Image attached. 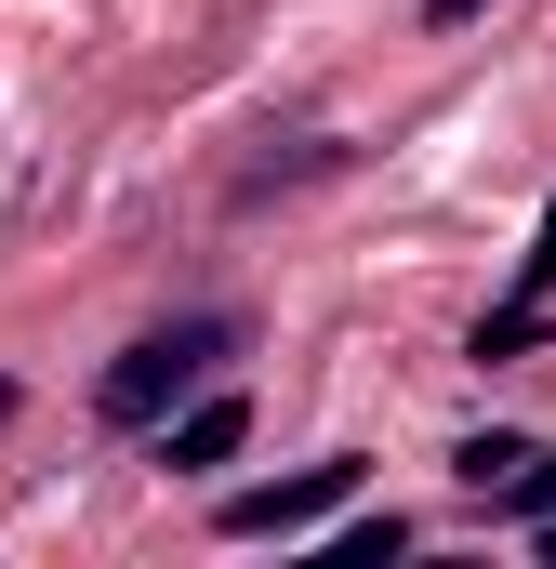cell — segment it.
I'll list each match as a JSON object with an SVG mask.
<instances>
[{
  "label": "cell",
  "instance_id": "6da1fadb",
  "mask_svg": "<svg viewBox=\"0 0 556 569\" xmlns=\"http://www.w3.org/2000/svg\"><path fill=\"white\" fill-rule=\"evenodd\" d=\"M226 358H239V331H226V318H172V331H146L133 358H107L93 411H107V425H172V411H186Z\"/></svg>",
  "mask_w": 556,
  "mask_h": 569
},
{
  "label": "cell",
  "instance_id": "7a4b0ae2",
  "mask_svg": "<svg viewBox=\"0 0 556 569\" xmlns=\"http://www.w3.org/2000/svg\"><path fill=\"white\" fill-rule=\"evenodd\" d=\"M358 450H331V463H305V477H266V490H226V530L239 543H305V530H331L345 503H358Z\"/></svg>",
  "mask_w": 556,
  "mask_h": 569
},
{
  "label": "cell",
  "instance_id": "3957f363",
  "mask_svg": "<svg viewBox=\"0 0 556 569\" xmlns=\"http://www.w3.org/2000/svg\"><path fill=\"white\" fill-rule=\"evenodd\" d=\"M239 437H252L239 398H186V411L159 425V463H172V477H212V463H239Z\"/></svg>",
  "mask_w": 556,
  "mask_h": 569
},
{
  "label": "cell",
  "instance_id": "277c9868",
  "mask_svg": "<svg viewBox=\"0 0 556 569\" xmlns=\"http://www.w3.org/2000/svg\"><path fill=\"white\" fill-rule=\"evenodd\" d=\"M398 543H411V517H345L331 530V569H385Z\"/></svg>",
  "mask_w": 556,
  "mask_h": 569
},
{
  "label": "cell",
  "instance_id": "5b68a950",
  "mask_svg": "<svg viewBox=\"0 0 556 569\" xmlns=\"http://www.w3.org/2000/svg\"><path fill=\"white\" fill-rule=\"evenodd\" d=\"M517 463H530V437H464V450H450V477H464V490H504Z\"/></svg>",
  "mask_w": 556,
  "mask_h": 569
},
{
  "label": "cell",
  "instance_id": "8992f818",
  "mask_svg": "<svg viewBox=\"0 0 556 569\" xmlns=\"http://www.w3.org/2000/svg\"><path fill=\"white\" fill-rule=\"evenodd\" d=\"M517 305H556V199H544V226H530V252H517Z\"/></svg>",
  "mask_w": 556,
  "mask_h": 569
},
{
  "label": "cell",
  "instance_id": "52a82bcc",
  "mask_svg": "<svg viewBox=\"0 0 556 569\" xmlns=\"http://www.w3.org/2000/svg\"><path fill=\"white\" fill-rule=\"evenodd\" d=\"M504 503H517V517H530V530H544V517H556V450H530V463H517V477H504Z\"/></svg>",
  "mask_w": 556,
  "mask_h": 569
},
{
  "label": "cell",
  "instance_id": "ba28073f",
  "mask_svg": "<svg viewBox=\"0 0 556 569\" xmlns=\"http://www.w3.org/2000/svg\"><path fill=\"white\" fill-rule=\"evenodd\" d=\"M424 13H437V27H464V13H490V0H424Z\"/></svg>",
  "mask_w": 556,
  "mask_h": 569
},
{
  "label": "cell",
  "instance_id": "9c48e42d",
  "mask_svg": "<svg viewBox=\"0 0 556 569\" xmlns=\"http://www.w3.org/2000/svg\"><path fill=\"white\" fill-rule=\"evenodd\" d=\"M0 425H13V385H0Z\"/></svg>",
  "mask_w": 556,
  "mask_h": 569
}]
</instances>
